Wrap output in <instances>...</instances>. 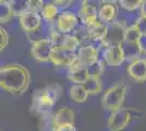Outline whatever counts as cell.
<instances>
[{
  "mask_svg": "<svg viewBox=\"0 0 146 131\" xmlns=\"http://www.w3.org/2000/svg\"><path fill=\"white\" fill-rule=\"evenodd\" d=\"M31 83L30 71L22 65H8L0 68V87L14 95L24 93Z\"/></svg>",
  "mask_w": 146,
  "mask_h": 131,
  "instance_id": "cell-1",
  "label": "cell"
},
{
  "mask_svg": "<svg viewBox=\"0 0 146 131\" xmlns=\"http://www.w3.org/2000/svg\"><path fill=\"white\" fill-rule=\"evenodd\" d=\"M61 94L62 87L57 83L37 88L32 95L30 110L38 116L45 112H52V108L60 98Z\"/></svg>",
  "mask_w": 146,
  "mask_h": 131,
  "instance_id": "cell-2",
  "label": "cell"
},
{
  "mask_svg": "<svg viewBox=\"0 0 146 131\" xmlns=\"http://www.w3.org/2000/svg\"><path fill=\"white\" fill-rule=\"evenodd\" d=\"M128 87L123 83H117L106 90L102 98V106L104 109L115 112L121 108L123 102L125 100Z\"/></svg>",
  "mask_w": 146,
  "mask_h": 131,
  "instance_id": "cell-3",
  "label": "cell"
},
{
  "mask_svg": "<svg viewBox=\"0 0 146 131\" xmlns=\"http://www.w3.org/2000/svg\"><path fill=\"white\" fill-rule=\"evenodd\" d=\"M54 47L48 38H43L34 42L31 48V54L33 58L39 63H49L51 59Z\"/></svg>",
  "mask_w": 146,
  "mask_h": 131,
  "instance_id": "cell-4",
  "label": "cell"
},
{
  "mask_svg": "<svg viewBox=\"0 0 146 131\" xmlns=\"http://www.w3.org/2000/svg\"><path fill=\"white\" fill-rule=\"evenodd\" d=\"M132 115L127 108H119L115 112H111L108 118V127L111 131H121L127 128Z\"/></svg>",
  "mask_w": 146,
  "mask_h": 131,
  "instance_id": "cell-5",
  "label": "cell"
},
{
  "mask_svg": "<svg viewBox=\"0 0 146 131\" xmlns=\"http://www.w3.org/2000/svg\"><path fill=\"white\" fill-rule=\"evenodd\" d=\"M124 41V27L116 20L107 24V35L102 42V45L105 47L110 45H121Z\"/></svg>",
  "mask_w": 146,
  "mask_h": 131,
  "instance_id": "cell-6",
  "label": "cell"
},
{
  "mask_svg": "<svg viewBox=\"0 0 146 131\" xmlns=\"http://www.w3.org/2000/svg\"><path fill=\"white\" fill-rule=\"evenodd\" d=\"M103 61L110 67H119L124 61V55L121 45H110L105 47L103 53Z\"/></svg>",
  "mask_w": 146,
  "mask_h": 131,
  "instance_id": "cell-7",
  "label": "cell"
},
{
  "mask_svg": "<svg viewBox=\"0 0 146 131\" xmlns=\"http://www.w3.org/2000/svg\"><path fill=\"white\" fill-rule=\"evenodd\" d=\"M19 23L25 33H34L39 30L42 24V17L38 13L27 11L19 17Z\"/></svg>",
  "mask_w": 146,
  "mask_h": 131,
  "instance_id": "cell-8",
  "label": "cell"
},
{
  "mask_svg": "<svg viewBox=\"0 0 146 131\" xmlns=\"http://www.w3.org/2000/svg\"><path fill=\"white\" fill-rule=\"evenodd\" d=\"M79 23V18L72 11H63L59 15L57 21V31L62 34H68L72 32Z\"/></svg>",
  "mask_w": 146,
  "mask_h": 131,
  "instance_id": "cell-9",
  "label": "cell"
},
{
  "mask_svg": "<svg viewBox=\"0 0 146 131\" xmlns=\"http://www.w3.org/2000/svg\"><path fill=\"white\" fill-rule=\"evenodd\" d=\"M75 57H76V54L74 51L68 50L66 48H54L50 61L55 66L69 68L70 65L74 61Z\"/></svg>",
  "mask_w": 146,
  "mask_h": 131,
  "instance_id": "cell-10",
  "label": "cell"
},
{
  "mask_svg": "<svg viewBox=\"0 0 146 131\" xmlns=\"http://www.w3.org/2000/svg\"><path fill=\"white\" fill-rule=\"evenodd\" d=\"M79 18L84 26L96 22L98 20L97 8L88 1H82L79 9Z\"/></svg>",
  "mask_w": 146,
  "mask_h": 131,
  "instance_id": "cell-11",
  "label": "cell"
},
{
  "mask_svg": "<svg viewBox=\"0 0 146 131\" xmlns=\"http://www.w3.org/2000/svg\"><path fill=\"white\" fill-rule=\"evenodd\" d=\"M98 56H99V50L92 44L81 46L76 54V58L84 67H87L91 63L98 60Z\"/></svg>",
  "mask_w": 146,
  "mask_h": 131,
  "instance_id": "cell-12",
  "label": "cell"
},
{
  "mask_svg": "<svg viewBox=\"0 0 146 131\" xmlns=\"http://www.w3.org/2000/svg\"><path fill=\"white\" fill-rule=\"evenodd\" d=\"M129 76L137 83H143L146 81V59L141 58L139 60H135L128 66Z\"/></svg>",
  "mask_w": 146,
  "mask_h": 131,
  "instance_id": "cell-13",
  "label": "cell"
},
{
  "mask_svg": "<svg viewBox=\"0 0 146 131\" xmlns=\"http://www.w3.org/2000/svg\"><path fill=\"white\" fill-rule=\"evenodd\" d=\"M88 37L94 42H103L107 35V24H104L100 21H96L92 24L85 26Z\"/></svg>",
  "mask_w": 146,
  "mask_h": 131,
  "instance_id": "cell-14",
  "label": "cell"
},
{
  "mask_svg": "<svg viewBox=\"0 0 146 131\" xmlns=\"http://www.w3.org/2000/svg\"><path fill=\"white\" fill-rule=\"evenodd\" d=\"M119 14L118 12V7L112 5V3H104L99 8L98 11V21H100L104 24H109L116 20L117 15Z\"/></svg>",
  "mask_w": 146,
  "mask_h": 131,
  "instance_id": "cell-15",
  "label": "cell"
},
{
  "mask_svg": "<svg viewBox=\"0 0 146 131\" xmlns=\"http://www.w3.org/2000/svg\"><path fill=\"white\" fill-rule=\"evenodd\" d=\"M55 124L57 128L62 126H74V112L70 107H62L55 112Z\"/></svg>",
  "mask_w": 146,
  "mask_h": 131,
  "instance_id": "cell-16",
  "label": "cell"
},
{
  "mask_svg": "<svg viewBox=\"0 0 146 131\" xmlns=\"http://www.w3.org/2000/svg\"><path fill=\"white\" fill-rule=\"evenodd\" d=\"M123 55H124V60H128L130 63H133L135 60H139L142 58V53L137 43H129V42H123L121 44Z\"/></svg>",
  "mask_w": 146,
  "mask_h": 131,
  "instance_id": "cell-17",
  "label": "cell"
},
{
  "mask_svg": "<svg viewBox=\"0 0 146 131\" xmlns=\"http://www.w3.org/2000/svg\"><path fill=\"white\" fill-rule=\"evenodd\" d=\"M38 130L57 131V126L55 124V112H49L39 115V118H38Z\"/></svg>",
  "mask_w": 146,
  "mask_h": 131,
  "instance_id": "cell-18",
  "label": "cell"
},
{
  "mask_svg": "<svg viewBox=\"0 0 146 131\" xmlns=\"http://www.w3.org/2000/svg\"><path fill=\"white\" fill-rule=\"evenodd\" d=\"M69 95L71 100H74L75 103H84L87 100V97L90 94L87 93L85 87L81 84H74L70 87L69 90Z\"/></svg>",
  "mask_w": 146,
  "mask_h": 131,
  "instance_id": "cell-19",
  "label": "cell"
},
{
  "mask_svg": "<svg viewBox=\"0 0 146 131\" xmlns=\"http://www.w3.org/2000/svg\"><path fill=\"white\" fill-rule=\"evenodd\" d=\"M83 86L88 94H98L103 90V81L100 78H88Z\"/></svg>",
  "mask_w": 146,
  "mask_h": 131,
  "instance_id": "cell-20",
  "label": "cell"
},
{
  "mask_svg": "<svg viewBox=\"0 0 146 131\" xmlns=\"http://www.w3.org/2000/svg\"><path fill=\"white\" fill-rule=\"evenodd\" d=\"M13 15L20 17L29 11V0H11L9 1Z\"/></svg>",
  "mask_w": 146,
  "mask_h": 131,
  "instance_id": "cell-21",
  "label": "cell"
},
{
  "mask_svg": "<svg viewBox=\"0 0 146 131\" xmlns=\"http://www.w3.org/2000/svg\"><path fill=\"white\" fill-rule=\"evenodd\" d=\"M105 68H106V65L103 60H96L95 63H91L90 66L86 67L87 70V73L90 78H100L102 74L105 72Z\"/></svg>",
  "mask_w": 146,
  "mask_h": 131,
  "instance_id": "cell-22",
  "label": "cell"
},
{
  "mask_svg": "<svg viewBox=\"0 0 146 131\" xmlns=\"http://www.w3.org/2000/svg\"><path fill=\"white\" fill-rule=\"evenodd\" d=\"M88 73H87V70L86 68L80 69L76 71H72V72H69L68 73V79L71 82L75 83V84H81L83 85L85 81L88 79Z\"/></svg>",
  "mask_w": 146,
  "mask_h": 131,
  "instance_id": "cell-23",
  "label": "cell"
},
{
  "mask_svg": "<svg viewBox=\"0 0 146 131\" xmlns=\"http://www.w3.org/2000/svg\"><path fill=\"white\" fill-rule=\"evenodd\" d=\"M13 14L9 1L0 0V23H7L12 19Z\"/></svg>",
  "mask_w": 146,
  "mask_h": 131,
  "instance_id": "cell-24",
  "label": "cell"
},
{
  "mask_svg": "<svg viewBox=\"0 0 146 131\" xmlns=\"http://www.w3.org/2000/svg\"><path fill=\"white\" fill-rule=\"evenodd\" d=\"M57 14H58V8L54 3H46L42 8L39 15H42L47 21H52L57 17Z\"/></svg>",
  "mask_w": 146,
  "mask_h": 131,
  "instance_id": "cell-25",
  "label": "cell"
},
{
  "mask_svg": "<svg viewBox=\"0 0 146 131\" xmlns=\"http://www.w3.org/2000/svg\"><path fill=\"white\" fill-rule=\"evenodd\" d=\"M141 33L137 29L136 24L129 26L124 29V41L123 42H129V43H137V39L140 37Z\"/></svg>",
  "mask_w": 146,
  "mask_h": 131,
  "instance_id": "cell-26",
  "label": "cell"
},
{
  "mask_svg": "<svg viewBox=\"0 0 146 131\" xmlns=\"http://www.w3.org/2000/svg\"><path fill=\"white\" fill-rule=\"evenodd\" d=\"M66 35L67 34H62L59 31H52L48 39L50 41L54 48H62L64 39H66Z\"/></svg>",
  "mask_w": 146,
  "mask_h": 131,
  "instance_id": "cell-27",
  "label": "cell"
},
{
  "mask_svg": "<svg viewBox=\"0 0 146 131\" xmlns=\"http://www.w3.org/2000/svg\"><path fill=\"white\" fill-rule=\"evenodd\" d=\"M119 3L124 11H136L140 10L142 0H121Z\"/></svg>",
  "mask_w": 146,
  "mask_h": 131,
  "instance_id": "cell-28",
  "label": "cell"
},
{
  "mask_svg": "<svg viewBox=\"0 0 146 131\" xmlns=\"http://www.w3.org/2000/svg\"><path fill=\"white\" fill-rule=\"evenodd\" d=\"M62 48H66L68 50H71V51H74L80 48V43L76 38L74 37L73 35H66V39H64V43H63V46Z\"/></svg>",
  "mask_w": 146,
  "mask_h": 131,
  "instance_id": "cell-29",
  "label": "cell"
},
{
  "mask_svg": "<svg viewBox=\"0 0 146 131\" xmlns=\"http://www.w3.org/2000/svg\"><path fill=\"white\" fill-rule=\"evenodd\" d=\"M45 5L43 1L40 0H29V11L35 13H40L42 11V8Z\"/></svg>",
  "mask_w": 146,
  "mask_h": 131,
  "instance_id": "cell-30",
  "label": "cell"
},
{
  "mask_svg": "<svg viewBox=\"0 0 146 131\" xmlns=\"http://www.w3.org/2000/svg\"><path fill=\"white\" fill-rule=\"evenodd\" d=\"M8 43H9V34L2 26H0V53L8 46Z\"/></svg>",
  "mask_w": 146,
  "mask_h": 131,
  "instance_id": "cell-31",
  "label": "cell"
},
{
  "mask_svg": "<svg viewBox=\"0 0 146 131\" xmlns=\"http://www.w3.org/2000/svg\"><path fill=\"white\" fill-rule=\"evenodd\" d=\"M137 45H139V48H140L142 55L146 54V34H141L137 39Z\"/></svg>",
  "mask_w": 146,
  "mask_h": 131,
  "instance_id": "cell-32",
  "label": "cell"
},
{
  "mask_svg": "<svg viewBox=\"0 0 146 131\" xmlns=\"http://www.w3.org/2000/svg\"><path fill=\"white\" fill-rule=\"evenodd\" d=\"M136 26H137L141 34H146V18L141 17L136 23Z\"/></svg>",
  "mask_w": 146,
  "mask_h": 131,
  "instance_id": "cell-33",
  "label": "cell"
},
{
  "mask_svg": "<svg viewBox=\"0 0 146 131\" xmlns=\"http://www.w3.org/2000/svg\"><path fill=\"white\" fill-rule=\"evenodd\" d=\"M72 3V1H61V0H56L55 2H54V5H55L57 8L58 7H61V8H67V7H69L70 5Z\"/></svg>",
  "mask_w": 146,
  "mask_h": 131,
  "instance_id": "cell-34",
  "label": "cell"
},
{
  "mask_svg": "<svg viewBox=\"0 0 146 131\" xmlns=\"http://www.w3.org/2000/svg\"><path fill=\"white\" fill-rule=\"evenodd\" d=\"M57 131H76L74 126H62L57 128Z\"/></svg>",
  "mask_w": 146,
  "mask_h": 131,
  "instance_id": "cell-35",
  "label": "cell"
},
{
  "mask_svg": "<svg viewBox=\"0 0 146 131\" xmlns=\"http://www.w3.org/2000/svg\"><path fill=\"white\" fill-rule=\"evenodd\" d=\"M140 13H141V17L146 18V0L142 1V5L140 7Z\"/></svg>",
  "mask_w": 146,
  "mask_h": 131,
  "instance_id": "cell-36",
  "label": "cell"
},
{
  "mask_svg": "<svg viewBox=\"0 0 146 131\" xmlns=\"http://www.w3.org/2000/svg\"><path fill=\"white\" fill-rule=\"evenodd\" d=\"M0 131H2V130H0Z\"/></svg>",
  "mask_w": 146,
  "mask_h": 131,
  "instance_id": "cell-37",
  "label": "cell"
}]
</instances>
